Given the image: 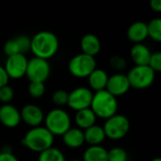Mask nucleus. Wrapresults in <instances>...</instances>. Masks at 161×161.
<instances>
[{
	"instance_id": "nucleus-1",
	"label": "nucleus",
	"mask_w": 161,
	"mask_h": 161,
	"mask_svg": "<svg viewBox=\"0 0 161 161\" xmlns=\"http://www.w3.org/2000/svg\"><path fill=\"white\" fill-rule=\"evenodd\" d=\"M58 39L52 31L42 30L31 38L30 51L36 58L48 60L58 53Z\"/></svg>"
},
{
	"instance_id": "nucleus-2",
	"label": "nucleus",
	"mask_w": 161,
	"mask_h": 161,
	"mask_svg": "<svg viewBox=\"0 0 161 161\" xmlns=\"http://www.w3.org/2000/svg\"><path fill=\"white\" fill-rule=\"evenodd\" d=\"M55 137L44 127L37 126L30 128L24 136L22 144L34 153H42L53 147Z\"/></svg>"
},
{
	"instance_id": "nucleus-3",
	"label": "nucleus",
	"mask_w": 161,
	"mask_h": 161,
	"mask_svg": "<svg viewBox=\"0 0 161 161\" xmlns=\"http://www.w3.org/2000/svg\"><path fill=\"white\" fill-rule=\"evenodd\" d=\"M97 118L107 120L117 114L119 104L116 97L110 94L108 91L103 90L93 92L91 108Z\"/></svg>"
},
{
	"instance_id": "nucleus-4",
	"label": "nucleus",
	"mask_w": 161,
	"mask_h": 161,
	"mask_svg": "<svg viewBox=\"0 0 161 161\" xmlns=\"http://www.w3.org/2000/svg\"><path fill=\"white\" fill-rule=\"evenodd\" d=\"M44 127L55 137L62 136L72 126L70 114L61 108H55L44 115Z\"/></svg>"
},
{
	"instance_id": "nucleus-5",
	"label": "nucleus",
	"mask_w": 161,
	"mask_h": 161,
	"mask_svg": "<svg viewBox=\"0 0 161 161\" xmlns=\"http://www.w3.org/2000/svg\"><path fill=\"white\" fill-rule=\"evenodd\" d=\"M103 129L106 138L111 141H120L124 139L130 130V121L123 114H115L105 121Z\"/></svg>"
},
{
	"instance_id": "nucleus-6",
	"label": "nucleus",
	"mask_w": 161,
	"mask_h": 161,
	"mask_svg": "<svg viewBox=\"0 0 161 161\" xmlns=\"http://www.w3.org/2000/svg\"><path fill=\"white\" fill-rule=\"evenodd\" d=\"M96 66V60L93 57L80 53L70 59L68 70L75 78H88V76L97 68Z\"/></svg>"
},
{
	"instance_id": "nucleus-7",
	"label": "nucleus",
	"mask_w": 161,
	"mask_h": 161,
	"mask_svg": "<svg viewBox=\"0 0 161 161\" xmlns=\"http://www.w3.org/2000/svg\"><path fill=\"white\" fill-rule=\"evenodd\" d=\"M130 87L136 90H145L153 85L156 73L148 66H134L126 75Z\"/></svg>"
},
{
	"instance_id": "nucleus-8",
	"label": "nucleus",
	"mask_w": 161,
	"mask_h": 161,
	"mask_svg": "<svg viewBox=\"0 0 161 161\" xmlns=\"http://www.w3.org/2000/svg\"><path fill=\"white\" fill-rule=\"evenodd\" d=\"M51 66L48 60L33 57L27 61L25 75L30 82L44 83L50 76Z\"/></svg>"
},
{
	"instance_id": "nucleus-9",
	"label": "nucleus",
	"mask_w": 161,
	"mask_h": 161,
	"mask_svg": "<svg viewBox=\"0 0 161 161\" xmlns=\"http://www.w3.org/2000/svg\"><path fill=\"white\" fill-rule=\"evenodd\" d=\"M93 92L87 87H77L74 89L68 95L67 106L76 111L91 108Z\"/></svg>"
},
{
	"instance_id": "nucleus-10",
	"label": "nucleus",
	"mask_w": 161,
	"mask_h": 161,
	"mask_svg": "<svg viewBox=\"0 0 161 161\" xmlns=\"http://www.w3.org/2000/svg\"><path fill=\"white\" fill-rule=\"evenodd\" d=\"M27 58L24 54H16L7 58L4 69L10 79H21L25 75Z\"/></svg>"
},
{
	"instance_id": "nucleus-11",
	"label": "nucleus",
	"mask_w": 161,
	"mask_h": 161,
	"mask_svg": "<svg viewBox=\"0 0 161 161\" xmlns=\"http://www.w3.org/2000/svg\"><path fill=\"white\" fill-rule=\"evenodd\" d=\"M130 88L127 75L123 73H116L108 76L106 91L117 98L127 93Z\"/></svg>"
},
{
	"instance_id": "nucleus-12",
	"label": "nucleus",
	"mask_w": 161,
	"mask_h": 161,
	"mask_svg": "<svg viewBox=\"0 0 161 161\" xmlns=\"http://www.w3.org/2000/svg\"><path fill=\"white\" fill-rule=\"evenodd\" d=\"M21 121L31 128L41 126L44 120V112L42 109L34 104H27L20 110Z\"/></svg>"
},
{
	"instance_id": "nucleus-13",
	"label": "nucleus",
	"mask_w": 161,
	"mask_h": 161,
	"mask_svg": "<svg viewBox=\"0 0 161 161\" xmlns=\"http://www.w3.org/2000/svg\"><path fill=\"white\" fill-rule=\"evenodd\" d=\"M20 110L11 104H5L0 107V124L7 128H15L20 124Z\"/></svg>"
},
{
	"instance_id": "nucleus-14",
	"label": "nucleus",
	"mask_w": 161,
	"mask_h": 161,
	"mask_svg": "<svg viewBox=\"0 0 161 161\" xmlns=\"http://www.w3.org/2000/svg\"><path fill=\"white\" fill-rule=\"evenodd\" d=\"M127 39L134 44L142 43L148 38L147 24L143 21L134 22L129 25L126 31Z\"/></svg>"
},
{
	"instance_id": "nucleus-15",
	"label": "nucleus",
	"mask_w": 161,
	"mask_h": 161,
	"mask_svg": "<svg viewBox=\"0 0 161 161\" xmlns=\"http://www.w3.org/2000/svg\"><path fill=\"white\" fill-rule=\"evenodd\" d=\"M63 144L70 149H78L84 145V132L77 127L69 128L62 136Z\"/></svg>"
},
{
	"instance_id": "nucleus-16",
	"label": "nucleus",
	"mask_w": 161,
	"mask_h": 161,
	"mask_svg": "<svg viewBox=\"0 0 161 161\" xmlns=\"http://www.w3.org/2000/svg\"><path fill=\"white\" fill-rule=\"evenodd\" d=\"M80 48L83 54L94 58L101 51V42L96 35L88 33L81 38Z\"/></svg>"
},
{
	"instance_id": "nucleus-17",
	"label": "nucleus",
	"mask_w": 161,
	"mask_h": 161,
	"mask_svg": "<svg viewBox=\"0 0 161 161\" xmlns=\"http://www.w3.org/2000/svg\"><path fill=\"white\" fill-rule=\"evenodd\" d=\"M152 52L144 43L134 44L130 49V58L135 63V66L148 65Z\"/></svg>"
},
{
	"instance_id": "nucleus-18",
	"label": "nucleus",
	"mask_w": 161,
	"mask_h": 161,
	"mask_svg": "<svg viewBox=\"0 0 161 161\" xmlns=\"http://www.w3.org/2000/svg\"><path fill=\"white\" fill-rule=\"evenodd\" d=\"M108 80V73L105 70L100 69V68H96L88 76V82H89L90 89L94 92L106 90Z\"/></svg>"
},
{
	"instance_id": "nucleus-19",
	"label": "nucleus",
	"mask_w": 161,
	"mask_h": 161,
	"mask_svg": "<svg viewBox=\"0 0 161 161\" xmlns=\"http://www.w3.org/2000/svg\"><path fill=\"white\" fill-rule=\"evenodd\" d=\"M96 120H97V117L95 116V114L90 108L76 111L75 114V118H74V121L77 128L83 131L96 125Z\"/></svg>"
},
{
	"instance_id": "nucleus-20",
	"label": "nucleus",
	"mask_w": 161,
	"mask_h": 161,
	"mask_svg": "<svg viewBox=\"0 0 161 161\" xmlns=\"http://www.w3.org/2000/svg\"><path fill=\"white\" fill-rule=\"evenodd\" d=\"M84 132V140L85 143L89 146H96L101 145L106 140V134L103 129V126L94 125L90 128L83 131Z\"/></svg>"
},
{
	"instance_id": "nucleus-21",
	"label": "nucleus",
	"mask_w": 161,
	"mask_h": 161,
	"mask_svg": "<svg viewBox=\"0 0 161 161\" xmlns=\"http://www.w3.org/2000/svg\"><path fill=\"white\" fill-rule=\"evenodd\" d=\"M82 161H108V150L102 145L89 146L83 153Z\"/></svg>"
},
{
	"instance_id": "nucleus-22",
	"label": "nucleus",
	"mask_w": 161,
	"mask_h": 161,
	"mask_svg": "<svg viewBox=\"0 0 161 161\" xmlns=\"http://www.w3.org/2000/svg\"><path fill=\"white\" fill-rule=\"evenodd\" d=\"M38 161H66V158L61 150L51 147L39 154Z\"/></svg>"
},
{
	"instance_id": "nucleus-23",
	"label": "nucleus",
	"mask_w": 161,
	"mask_h": 161,
	"mask_svg": "<svg viewBox=\"0 0 161 161\" xmlns=\"http://www.w3.org/2000/svg\"><path fill=\"white\" fill-rule=\"evenodd\" d=\"M148 37L157 42H161V19L154 18L147 24Z\"/></svg>"
},
{
	"instance_id": "nucleus-24",
	"label": "nucleus",
	"mask_w": 161,
	"mask_h": 161,
	"mask_svg": "<svg viewBox=\"0 0 161 161\" xmlns=\"http://www.w3.org/2000/svg\"><path fill=\"white\" fill-rule=\"evenodd\" d=\"M108 161H127L128 156L126 151L122 147H113L108 151Z\"/></svg>"
},
{
	"instance_id": "nucleus-25",
	"label": "nucleus",
	"mask_w": 161,
	"mask_h": 161,
	"mask_svg": "<svg viewBox=\"0 0 161 161\" xmlns=\"http://www.w3.org/2000/svg\"><path fill=\"white\" fill-rule=\"evenodd\" d=\"M28 94L35 99L42 97L45 93V85L44 83L40 82H30L28 85Z\"/></svg>"
},
{
	"instance_id": "nucleus-26",
	"label": "nucleus",
	"mask_w": 161,
	"mask_h": 161,
	"mask_svg": "<svg viewBox=\"0 0 161 161\" xmlns=\"http://www.w3.org/2000/svg\"><path fill=\"white\" fill-rule=\"evenodd\" d=\"M68 95L69 93L65 90H57L52 94V102L54 103V105L58 106V108L67 106Z\"/></svg>"
},
{
	"instance_id": "nucleus-27",
	"label": "nucleus",
	"mask_w": 161,
	"mask_h": 161,
	"mask_svg": "<svg viewBox=\"0 0 161 161\" xmlns=\"http://www.w3.org/2000/svg\"><path fill=\"white\" fill-rule=\"evenodd\" d=\"M13 98H14V91L10 86L6 85L0 88V102L3 105L10 104Z\"/></svg>"
},
{
	"instance_id": "nucleus-28",
	"label": "nucleus",
	"mask_w": 161,
	"mask_h": 161,
	"mask_svg": "<svg viewBox=\"0 0 161 161\" xmlns=\"http://www.w3.org/2000/svg\"><path fill=\"white\" fill-rule=\"evenodd\" d=\"M17 44H18V47H19V50H20V53L21 54H24L30 51V44H31V38H29L28 36H25V35H20V36H17L16 38H14Z\"/></svg>"
},
{
	"instance_id": "nucleus-29",
	"label": "nucleus",
	"mask_w": 161,
	"mask_h": 161,
	"mask_svg": "<svg viewBox=\"0 0 161 161\" xmlns=\"http://www.w3.org/2000/svg\"><path fill=\"white\" fill-rule=\"evenodd\" d=\"M3 51L7 57H10L16 54H21L15 39H9L5 42L3 46Z\"/></svg>"
},
{
	"instance_id": "nucleus-30",
	"label": "nucleus",
	"mask_w": 161,
	"mask_h": 161,
	"mask_svg": "<svg viewBox=\"0 0 161 161\" xmlns=\"http://www.w3.org/2000/svg\"><path fill=\"white\" fill-rule=\"evenodd\" d=\"M109 65L111 66L113 70L121 72L126 68L127 62H126V59L121 56H113L109 59Z\"/></svg>"
},
{
	"instance_id": "nucleus-31",
	"label": "nucleus",
	"mask_w": 161,
	"mask_h": 161,
	"mask_svg": "<svg viewBox=\"0 0 161 161\" xmlns=\"http://www.w3.org/2000/svg\"><path fill=\"white\" fill-rule=\"evenodd\" d=\"M148 66L155 72V73H158L161 71V53L159 51L152 53L149 62H148Z\"/></svg>"
},
{
	"instance_id": "nucleus-32",
	"label": "nucleus",
	"mask_w": 161,
	"mask_h": 161,
	"mask_svg": "<svg viewBox=\"0 0 161 161\" xmlns=\"http://www.w3.org/2000/svg\"><path fill=\"white\" fill-rule=\"evenodd\" d=\"M8 80H9V78H8L4 67L0 65V88L8 85Z\"/></svg>"
},
{
	"instance_id": "nucleus-33",
	"label": "nucleus",
	"mask_w": 161,
	"mask_h": 161,
	"mask_svg": "<svg viewBox=\"0 0 161 161\" xmlns=\"http://www.w3.org/2000/svg\"><path fill=\"white\" fill-rule=\"evenodd\" d=\"M0 161H20L16 156H14L11 153H5L1 152L0 153Z\"/></svg>"
},
{
	"instance_id": "nucleus-34",
	"label": "nucleus",
	"mask_w": 161,
	"mask_h": 161,
	"mask_svg": "<svg viewBox=\"0 0 161 161\" xmlns=\"http://www.w3.org/2000/svg\"><path fill=\"white\" fill-rule=\"evenodd\" d=\"M150 8L152 10L156 12H160L161 11V1L160 0H151L150 1Z\"/></svg>"
},
{
	"instance_id": "nucleus-35",
	"label": "nucleus",
	"mask_w": 161,
	"mask_h": 161,
	"mask_svg": "<svg viewBox=\"0 0 161 161\" xmlns=\"http://www.w3.org/2000/svg\"><path fill=\"white\" fill-rule=\"evenodd\" d=\"M151 161H161L160 158H153Z\"/></svg>"
},
{
	"instance_id": "nucleus-36",
	"label": "nucleus",
	"mask_w": 161,
	"mask_h": 161,
	"mask_svg": "<svg viewBox=\"0 0 161 161\" xmlns=\"http://www.w3.org/2000/svg\"><path fill=\"white\" fill-rule=\"evenodd\" d=\"M70 161H82V160H80V159H72V160H70Z\"/></svg>"
},
{
	"instance_id": "nucleus-37",
	"label": "nucleus",
	"mask_w": 161,
	"mask_h": 161,
	"mask_svg": "<svg viewBox=\"0 0 161 161\" xmlns=\"http://www.w3.org/2000/svg\"><path fill=\"white\" fill-rule=\"evenodd\" d=\"M0 153H1V150H0Z\"/></svg>"
}]
</instances>
